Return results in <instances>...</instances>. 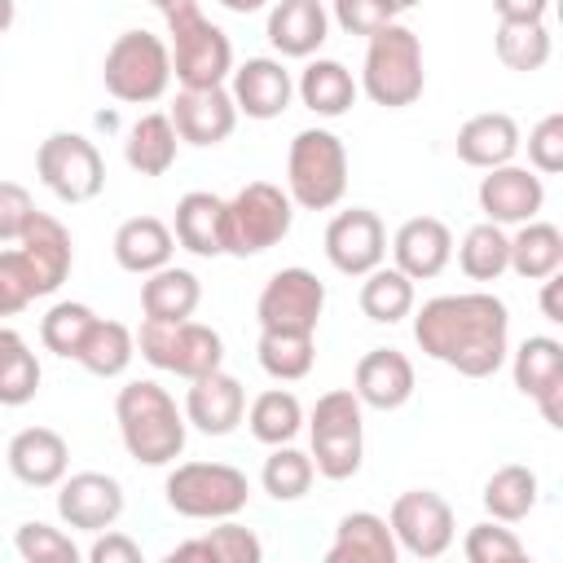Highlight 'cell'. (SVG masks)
I'll list each match as a JSON object with an SVG mask.
<instances>
[{"mask_svg":"<svg viewBox=\"0 0 563 563\" xmlns=\"http://www.w3.org/2000/svg\"><path fill=\"white\" fill-rule=\"evenodd\" d=\"M229 13H255V9H264L268 0H220Z\"/></svg>","mask_w":563,"mask_h":563,"instance_id":"55","label":"cell"},{"mask_svg":"<svg viewBox=\"0 0 563 563\" xmlns=\"http://www.w3.org/2000/svg\"><path fill=\"white\" fill-rule=\"evenodd\" d=\"M123 484L106 471H75V475H62L57 484V515L66 528H79V532H106L119 523L123 515Z\"/></svg>","mask_w":563,"mask_h":563,"instance_id":"16","label":"cell"},{"mask_svg":"<svg viewBox=\"0 0 563 563\" xmlns=\"http://www.w3.org/2000/svg\"><path fill=\"white\" fill-rule=\"evenodd\" d=\"M172 233H176V242H180L189 255H198V260L224 255V198H220V194H207V189H189V194L176 202Z\"/></svg>","mask_w":563,"mask_h":563,"instance_id":"27","label":"cell"},{"mask_svg":"<svg viewBox=\"0 0 563 563\" xmlns=\"http://www.w3.org/2000/svg\"><path fill=\"white\" fill-rule=\"evenodd\" d=\"M150 4H154V9H163V13H167V9H176V4H185V0H150Z\"/></svg>","mask_w":563,"mask_h":563,"instance_id":"58","label":"cell"},{"mask_svg":"<svg viewBox=\"0 0 563 563\" xmlns=\"http://www.w3.org/2000/svg\"><path fill=\"white\" fill-rule=\"evenodd\" d=\"M9 260L13 268L22 273L31 299H44L53 295L66 277H70V264H75V246H70V233L57 216L48 211H35L31 224L22 229V238L9 246Z\"/></svg>","mask_w":563,"mask_h":563,"instance_id":"12","label":"cell"},{"mask_svg":"<svg viewBox=\"0 0 563 563\" xmlns=\"http://www.w3.org/2000/svg\"><path fill=\"white\" fill-rule=\"evenodd\" d=\"M493 48H497L501 66L532 75L550 62V31H545V22H497Z\"/></svg>","mask_w":563,"mask_h":563,"instance_id":"42","label":"cell"},{"mask_svg":"<svg viewBox=\"0 0 563 563\" xmlns=\"http://www.w3.org/2000/svg\"><path fill=\"white\" fill-rule=\"evenodd\" d=\"M334 22L347 31V35H374L378 26L396 22V9L387 0H334Z\"/></svg>","mask_w":563,"mask_h":563,"instance_id":"48","label":"cell"},{"mask_svg":"<svg viewBox=\"0 0 563 563\" xmlns=\"http://www.w3.org/2000/svg\"><path fill=\"white\" fill-rule=\"evenodd\" d=\"M457 158L466 167H501V163H515L523 136H519V123L506 114V110H484V114H471L462 128H457Z\"/></svg>","mask_w":563,"mask_h":563,"instance_id":"25","label":"cell"},{"mask_svg":"<svg viewBox=\"0 0 563 563\" xmlns=\"http://www.w3.org/2000/svg\"><path fill=\"white\" fill-rule=\"evenodd\" d=\"M361 92L383 110H405L422 97L427 70H422V40L405 22H387L365 40V66H361Z\"/></svg>","mask_w":563,"mask_h":563,"instance_id":"3","label":"cell"},{"mask_svg":"<svg viewBox=\"0 0 563 563\" xmlns=\"http://www.w3.org/2000/svg\"><path fill=\"white\" fill-rule=\"evenodd\" d=\"M255 356H260V369L277 383H299L312 374V361H317V339L312 334H295V330H260V343H255Z\"/></svg>","mask_w":563,"mask_h":563,"instance_id":"36","label":"cell"},{"mask_svg":"<svg viewBox=\"0 0 563 563\" xmlns=\"http://www.w3.org/2000/svg\"><path fill=\"white\" fill-rule=\"evenodd\" d=\"M396 559H400V545L391 537V523L374 510L343 515L325 550V563H396Z\"/></svg>","mask_w":563,"mask_h":563,"instance_id":"26","label":"cell"},{"mask_svg":"<svg viewBox=\"0 0 563 563\" xmlns=\"http://www.w3.org/2000/svg\"><path fill=\"white\" fill-rule=\"evenodd\" d=\"M295 202L273 180H251L233 198H224V255H264L290 233Z\"/></svg>","mask_w":563,"mask_h":563,"instance_id":"8","label":"cell"},{"mask_svg":"<svg viewBox=\"0 0 563 563\" xmlns=\"http://www.w3.org/2000/svg\"><path fill=\"white\" fill-rule=\"evenodd\" d=\"M172 251H176V233L158 216H132L114 229V264L123 273L145 277V273L172 264Z\"/></svg>","mask_w":563,"mask_h":563,"instance_id":"28","label":"cell"},{"mask_svg":"<svg viewBox=\"0 0 563 563\" xmlns=\"http://www.w3.org/2000/svg\"><path fill=\"white\" fill-rule=\"evenodd\" d=\"M413 343L462 378H488L506 365L510 312L488 290L435 295L413 312Z\"/></svg>","mask_w":563,"mask_h":563,"instance_id":"1","label":"cell"},{"mask_svg":"<svg viewBox=\"0 0 563 563\" xmlns=\"http://www.w3.org/2000/svg\"><path fill=\"white\" fill-rule=\"evenodd\" d=\"M264 35L282 57H312L330 35V13L321 0H273Z\"/></svg>","mask_w":563,"mask_h":563,"instance_id":"24","label":"cell"},{"mask_svg":"<svg viewBox=\"0 0 563 563\" xmlns=\"http://www.w3.org/2000/svg\"><path fill=\"white\" fill-rule=\"evenodd\" d=\"M325 312V282L312 268H277L260 299H255V317L260 330H295V334H317V321Z\"/></svg>","mask_w":563,"mask_h":563,"instance_id":"13","label":"cell"},{"mask_svg":"<svg viewBox=\"0 0 563 563\" xmlns=\"http://www.w3.org/2000/svg\"><path fill=\"white\" fill-rule=\"evenodd\" d=\"M497 22H545L550 0H493Z\"/></svg>","mask_w":563,"mask_h":563,"instance_id":"52","label":"cell"},{"mask_svg":"<svg viewBox=\"0 0 563 563\" xmlns=\"http://www.w3.org/2000/svg\"><path fill=\"white\" fill-rule=\"evenodd\" d=\"M559 290H563V277L559 273H550V277H541V312H545V321H563V303H559Z\"/></svg>","mask_w":563,"mask_h":563,"instance_id":"53","label":"cell"},{"mask_svg":"<svg viewBox=\"0 0 563 563\" xmlns=\"http://www.w3.org/2000/svg\"><path fill=\"white\" fill-rule=\"evenodd\" d=\"M229 97L238 114L246 119H282L295 97V75L282 66V57H246L242 66L229 70Z\"/></svg>","mask_w":563,"mask_h":563,"instance_id":"17","label":"cell"},{"mask_svg":"<svg viewBox=\"0 0 563 563\" xmlns=\"http://www.w3.org/2000/svg\"><path fill=\"white\" fill-rule=\"evenodd\" d=\"M457 264L471 282H497L510 268V233L493 220L471 224L462 246H457Z\"/></svg>","mask_w":563,"mask_h":563,"instance_id":"40","label":"cell"},{"mask_svg":"<svg viewBox=\"0 0 563 563\" xmlns=\"http://www.w3.org/2000/svg\"><path fill=\"white\" fill-rule=\"evenodd\" d=\"M26 303H35V299H31V290H26L22 273L13 268L9 251H0V317H18Z\"/></svg>","mask_w":563,"mask_h":563,"instance_id":"50","label":"cell"},{"mask_svg":"<svg viewBox=\"0 0 563 563\" xmlns=\"http://www.w3.org/2000/svg\"><path fill=\"white\" fill-rule=\"evenodd\" d=\"M35 172L44 189L62 202H88L106 185V158L101 150L79 132H53L35 150Z\"/></svg>","mask_w":563,"mask_h":563,"instance_id":"11","label":"cell"},{"mask_svg":"<svg viewBox=\"0 0 563 563\" xmlns=\"http://www.w3.org/2000/svg\"><path fill=\"white\" fill-rule=\"evenodd\" d=\"M356 92H361V84H356L352 70H347L343 62H334V57H312V62L299 70V79H295V97H299L312 114H321V119L347 114V110L356 106Z\"/></svg>","mask_w":563,"mask_h":563,"instance_id":"29","label":"cell"},{"mask_svg":"<svg viewBox=\"0 0 563 563\" xmlns=\"http://www.w3.org/2000/svg\"><path fill=\"white\" fill-rule=\"evenodd\" d=\"M167 119H172V128H176V136L185 145H202L207 150V145H220V141L233 136L238 106H233L224 84H216V88H180L172 110H167Z\"/></svg>","mask_w":563,"mask_h":563,"instance_id":"18","label":"cell"},{"mask_svg":"<svg viewBox=\"0 0 563 563\" xmlns=\"http://www.w3.org/2000/svg\"><path fill=\"white\" fill-rule=\"evenodd\" d=\"M541 207H545V185L532 167L501 163V167H488V176L479 180V211H484V220H493L501 229L537 220Z\"/></svg>","mask_w":563,"mask_h":563,"instance_id":"19","label":"cell"},{"mask_svg":"<svg viewBox=\"0 0 563 563\" xmlns=\"http://www.w3.org/2000/svg\"><path fill=\"white\" fill-rule=\"evenodd\" d=\"M563 268V233L550 220H523L510 238V273L523 282H541Z\"/></svg>","mask_w":563,"mask_h":563,"instance_id":"32","label":"cell"},{"mask_svg":"<svg viewBox=\"0 0 563 563\" xmlns=\"http://www.w3.org/2000/svg\"><path fill=\"white\" fill-rule=\"evenodd\" d=\"M308 435H312V466L325 479H352L365 457V405L356 400L352 387H334L317 396L308 413Z\"/></svg>","mask_w":563,"mask_h":563,"instance_id":"6","label":"cell"},{"mask_svg":"<svg viewBox=\"0 0 563 563\" xmlns=\"http://www.w3.org/2000/svg\"><path fill=\"white\" fill-rule=\"evenodd\" d=\"M176 145H180V136H176L172 119H167L163 110H150V114H141V119L128 128L123 158H128V167L141 172V176H163V172H172V163H176Z\"/></svg>","mask_w":563,"mask_h":563,"instance_id":"31","label":"cell"},{"mask_svg":"<svg viewBox=\"0 0 563 563\" xmlns=\"http://www.w3.org/2000/svg\"><path fill=\"white\" fill-rule=\"evenodd\" d=\"M13 550H18L26 563H79V545H75L62 528L40 523V519H31V523H22V528L13 532Z\"/></svg>","mask_w":563,"mask_h":563,"instance_id":"45","label":"cell"},{"mask_svg":"<svg viewBox=\"0 0 563 563\" xmlns=\"http://www.w3.org/2000/svg\"><path fill=\"white\" fill-rule=\"evenodd\" d=\"M246 427H251V435H255L260 444H268V449H273V444H290V440L303 431V405H299L295 391L268 387V391H260V396L251 400Z\"/></svg>","mask_w":563,"mask_h":563,"instance_id":"37","label":"cell"},{"mask_svg":"<svg viewBox=\"0 0 563 563\" xmlns=\"http://www.w3.org/2000/svg\"><path fill=\"white\" fill-rule=\"evenodd\" d=\"M387 523H391V537H396L400 554H413V559H440L457 537L453 506L431 488L400 493L387 510Z\"/></svg>","mask_w":563,"mask_h":563,"instance_id":"14","label":"cell"},{"mask_svg":"<svg viewBox=\"0 0 563 563\" xmlns=\"http://www.w3.org/2000/svg\"><path fill=\"white\" fill-rule=\"evenodd\" d=\"M101 84L114 101L128 106H154L172 88V53L167 40L154 31H123L106 48Z\"/></svg>","mask_w":563,"mask_h":563,"instance_id":"7","label":"cell"},{"mask_svg":"<svg viewBox=\"0 0 563 563\" xmlns=\"http://www.w3.org/2000/svg\"><path fill=\"white\" fill-rule=\"evenodd\" d=\"M88 563H141V545L132 537L106 528V537L97 532V541L88 545Z\"/></svg>","mask_w":563,"mask_h":563,"instance_id":"51","label":"cell"},{"mask_svg":"<svg viewBox=\"0 0 563 563\" xmlns=\"http://www.w3.org/2000/svg\"><path fill=\"white\" fill-rule=\"evenodd\" d=\"M35 216V198L18 180H0V246H13Z\"/></svg>","mask_w":563,"mask_h":563,"instance_id":"49","label":"cell"},{"mask_svg":"<svg viewBox=\"0 0 563 563\" xmlns=\"http://www.w3.org/2000/svg\"><path fill=\"white\" fill-rule=\"evenodd\" d=\"M361 312L369 317V321H378V325H396V321H405L409 312H413V282L391 264H378V268H369L365 277H361Z\"/></svg>","mask_w":563,"mask_h":563,"instance_id":"35","label":"cell"},{"mask_svg":"<svg viewBox=\"0 0 563 563\" xmlns=\"http://www.w3.org/2000/svg\"><path fill=\"white\" fill-rule=\"evenodd\" d=\"M510 356V374H515V387L532 400L537 391L563 383V343L550 339V334H528Z\"/></svg>","mask_w":563,"mask_h":563,"instance_id":"39","label":"cell"},{"mask_svg":"<svg viewBox=\"0 0 563 563\" xmlns=\"http://www.w3.org/2000/svg\"><path fill=\"white\" fill-rule=\"evenodd\" d=\"M40 391V361L26 347V339L9 325H0V405L18 409L26 400H35Z\"/></svg>","mask_w":563,"mask_h":563,"instance_id":"41","label":"cell"},{"mask_svg":"<svg viewBox=\"0 0 563 563\" xmlns=\"http://www.w3.org/2000/svg\"><path fill=\"white\" fill-rule=\"evenodd\" d=\"M396 13H405V9H413V4H422V0H387Z\"/></svg>","mask_w":563,"mask_h":563,"instance_id":"57","label":"cell"},{"mask_svg":"<svg viewBox=\"0 0 563 563\" xmlns=\"http://www.w3.org/2000/svg\"><path fill=\"white\" fill-rule=\"evenodd\" d=\"M413 383H418L413 361H409L400 347H369V352L356 361V369H352V391H356V400H361L365 409H383V413L400 409V405L413 396Z\"/></svg>","mask_w":563,"mask_h":563,"instance_id":"20","label":"cell"},{"mask_svg":"<svg viewBox=\"0 0 563 563\" xmlns=\"http://www.w3.org/2000/svg\"><path fill=\"white\" fill-rule=\"evenodd\" d=\"M13 26V0H0V35Z\"/></svg>","mask_w":563,"mask_h":563,"instance_id":"56","label":"cell"},{"mask_svg":"<svg viewBox=\"0 0 563 563\" xmlns=\"http://www.w3.org/2000/svg\"><path fill=\"white\" fill-rule=\"evenodd\" d=\"M325 260L343 277H365L387 260V229L378 211L369 207H347L325 224Z\"/></svg>","mask_w":563,"mask_h":563,"instance_id":"15","label":"cell"},{"mask_svg":"<svg viewBox=\"0 0 563 563\" xmlns=\"http://www.w3.org/2000/svg\"><path fill=\"white\" fill-rule=\"evenodd\" d=\"M132 356H136V334H132L123 321L97 317L75 361H79L88 374H97V378H119V374L132 365Z\"/></svg>","mask_w":563,"mask_h":563,"instance_id":"38","label":"cell"},{"mask_svg":"<svg viewBox=\"0 0 563 563\" xmlns=\"http://www.w3.org/2000/svg\"><path fill=\"white\" fill-rule=\"evenodd\" d=\"M537 501H541V479H537L532 466L506 462L484 484V510H488V519L519 523V519H528L537 510Z\"/></svg>","mask_w":563,"mask_h":563,"instance_id":"33","label":"cell"},{"mask_svg":"<svg viewBox=\"0 0 563 563\" xmlns=\"http://www.w3.org/2000/svg\"><path fill=\"white\" fill-rule=\"evenodd\" d=\"M136 352L154 369H167L185 383L224 365V339L194 317H185V321H150L145 317L136 330Z\"/></svg>","mask_w":563,"mask_h":563,"instance_id":"10","label":"cell"},{"mask_svg":"<svg viewBox=\"0 0 563 563\" xmlns=\"http://www.w3.org/2000/svg\"><path fill=\"white\" fill-rule=\"evenodd\" d=\"M312 457L295 444H273V453L264 457V471H260V484L273 501H299L308 488H312Z\"/></svg>","mask_w":563,"mask_h":563,"instance_id":"43","label":"cell"},{"mask_svg":"<svg viewBox=\"0 0 563 563\" xmlns=\"http://www.w3.org/2000/svg\"><path fill=\"white\" fill-rule=\"evenodd\" d=\"M163 497L185 519H233L251 501V479L229 462H180L167 475Z\"/></svg>","mask_w":563,"mask_h":563,"instance_id":"9","label":"cell"},{"mask_svg":"<svg viewBox=\"0 0 563 563\" xmlns=\"http://www.w3.org/2000/svg\"><path fill=\"white\" fill-rule=\"evenodd\" d=\"M528 163L537 176H554L563 172V114H545L532 132H528Z\"/></svg>","mask_w":563,"mask_h":563,"instance_id":"47","label":"cell"},{"mask_svg":"<svg viewBox=\"0 0 563 563\" xmlns=\"http://www.w3.org/2000/svg\"><path fill=\"white\" fill-rule=\"evenodd\" d=\"M180 559H207V563H260L264 559V545L251 528L233 523V519H220V528H211L207 537L198 541H180L176 550H167V563H180Z\"/></svg>","mask_w":563,"mask_h":563,"instance_id":"34","label":"cell"},{"mask_svg":"<svg viewBox=\"0 0 563 563\" xmlns=\"http://www.w3.org/2000/svg\"><path fill=\"white\" fill-rule=\"evenodd\" d=\"M4 462H9L13 479H22L26 488H57L62 475L70 471V444L53 427H22L9 440Z\"/></svg>","mask_w":563,"mask_h":563,"instance_id":"23","label":"cell"},{"mask_svg":"<svg viewBox=\"0 0 563 563\" xmlns=\"http://www.w3.org/2000/svg\"><path fill=\"white\" fill-rule=\"evenodd\" d=\"M242 418H246V387L233 374L211 369V374L189 378V391H185L189 427H198L202 435H229Z\"/></svg>","mask_w":563,"mask_h":563,"instance_id":"21","label":"cell"},{"mask_svg":"<svg viewBox=\"0 0 563 563\" xmlns=\"http://www.w3.org/2000/svg\"><path fill=\"white\" fill-rule=\"evenodd\" d=\"M462 550H466L471 563H515V559H523V541H519L501 519L475 523V528L466 532Z\"/></svg>","mask_w":563,"mask_h":563,"instance_id":"46","label":"cell"},{"mask_svg":"<svg viewBox=\"0 0 563 563\" xmlns=\"http://www.w3.org/2000/svg\"><path fill=\"white\" fill-rule=\"evenodd\" d=\"M92 321H97V312H92L88 303L62 299V303H53V308L44 312V321H40V343H44L53 356L75 361L79 347H84V339H88V330H92Z\"/></svg>","mask_w":563,"mask_h":563,"instance_id":"44","label":"cell"},{"mask_svg":"<svg viewBox=\"0 0 563 563\" xmlns=\"http://www.w3.org/2000/svg\"><path fill=\"white\" fill-rule=\"evenodd\" d=\"M391 260L409 282H431L453 260V233L440 216H413L391 238Z\"/></svg>","mask_w":563,"mask_h":563,"instance_id":"22","label":"cell"},{"mask_svg":"<svg viewBox=\"0 0 563 563\" xmlns=\"http://www.w3.org/2000/svg\"><path fill=\"white\" fill-rule=\"evenodd\" d=\"M198 303H202V282L189 268L163 264L141 282V312L150 321H185L198 312Z\"/></svg>","mask_w":563,"mask_h":563,"instance_id":"30","label":"cell"},{"mask_svg":"<svg viewBox=\"0 0 563 563\" xmlns=\"http://www.w3.org/2000/svg\"><path fill=\"white\" fill-rule=\"evenodd\" d=\"M167 18V53H172V79L180 88H216L233 70V44L229 35L198 9V0H185L163 13Z\"/></svg>","mask_w":563,"mask_h":563,"instance_id":"4","label":"cell"},{"mask_svg":"<svg viewBox=\"0 0 563 563\" xmlns=\"http://www.w3.org/2000/svg\"><path fill=\"white\" fill-rule=\"evenodd\" d=\"M532 400H537V409H541V418H545L550 427H563V383H554V387L537 391Z\"/></svg>","mask_w":563,"mask_h":563,"instance_id":"54","label":"cell"},{"mask_svg":"<svg viewBox=\"0 0 563 563\" xmlns=\"http://www.w3.org/2000/svg\"><path fill=\"white\" fill-rule=\"evenodd\" d=\"M286 194L303 211H330L347 194V150L330 128L295 132L286 150Z\"/></svg>","mask_w":563,"mask_h":563,"instance_id":"5","label":"cell"},{"mask_svg":"<svg viewBox=\"0 0 563 563\" xmlns=\"http://www.w3.org/2000/svg\"><path fill=\"white\" fill-rule=\"evenodd\" d=\"M114 422L123 435V449L141 466H167L185 453V409H176L172 391L154 378H132L114 396Z\"/></svg>","mask_w":563,"mask_h":563,"instance_id":"2","label":"cell"}]
</instances>
